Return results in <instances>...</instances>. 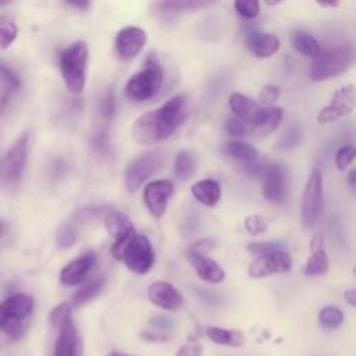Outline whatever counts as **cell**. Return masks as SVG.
<instances>
[{
  "instance_id": "obj_1",
  "label": "cell",
  "mask_w": 356,
  "mask_h": 356,
  "mask_svg": "<svg viewBox=\"0 0 356 356\" xmlns=\"http://www.w3.org/2000/svg\"><path fill=\"white\" fill-rule=\"evenodd\" d=\"M189 103L185 95H175L159 108L150 110L136 118L132 136L138 143L153 145L167 139L188 118Z\"/></svg>"
},
{
  "instance_id": "obj_2",
  "label": "cell",
  "mask_w": 356,
  "mask_h": 356,
  "mask_svg": "<svg viewBox=\"0 0 356 356\" xmlns=\"http://www.w3.org/2000/svg\"><path fill=\"white\" fill-rule=\"evenodd\" d=\"M33 312V299L26 293H14L0 303V331L11 339H19L28 330Z\"/></svg>"
},
{
  "instance_id": "obj_3",
  "label": "cell",
  "mask_w": 356,
  "mask_h": 356,
  "mask_svg": "<svg viewBox=\"0 0 356 356\" xmlns=\"http://www.w3.org/2000/svg\"><path fill=\"white\" fill-rule=\"evenodd\" d=\"M50 323L57 330L54 356H83L82 339L67 303H61L53 309Z\"/></svg>"
},
{
  "instance_id": "obj_4",
  "label": "cell",
  "mask_w": 356,
  "mask_h": 356,
  "mask_svg": "<svg viewBox=\"0 0 356 356\" xmlns=\"http://www.w3.org/2000/svg\"><path fill=\"white\" fill-rule=\"evenodd\" d=\"M88 46L78 40L65 47L60 54V71L67 89L71 93H81L85 88Z\"/></svg>"
},
{
  "instance_id": "obj_5",
  "label": "cell",
  "mask_w": 356,
  "mask_h": 356,
  "mask_svg": "<svg viewBox=\"0 0 356 356\" xmlns=\"http://www.w3.org/2000/svg\"><path fill=\"white\" fill-rule=\"evenodd\" d=\"M163 70L154 54H150L143 68L132 75L125 85V95L132 102H145L152 99L163 85Z\"/></svg>"
},
{
  "instance_id": "obj_6",
  "label": "cell",
  "mask_w": 356,
  "mask_h": 356,
  "mask_svg": "<svg viewBox=\"0 0 356 356\" xmlns=\"http://www.w3.org/2000/svg\"><path fill=\"white\" fill-rule=\"evenodd\" d=\"M29 150V134L24 132L0 160V186L15 191L24 177Z\"/></svg>"
},
{
  "instance_id": "obj_7",
  "label": "cell",
  "mask_w": 356,
  "mask_h": 356,
  "mask_svg": "<svg viewBox=\"0 0 356 356\" xmlns=\"http://www.w3.org/2000/svg\"><path fill=\"white\" fill-rule=\"evenodd\" d=\"M352 64V50L349 47H334L313 61L309 75L313 81L320 82L345 72Z\"/></svg>"
},
{
  "instance_id": "obj_8",
  "label": "cell",
  "mask_w": 356,
  "mask_h": 356,
  "mask_svg": "<svg viewBox=\"0 0 356 356\" xmlns=\"http://www.w3.org/2000/svg\"><path fill=\"white\" fill-rule=\"evenodd\" d=\"M121 260L131 271L146 274L154 263V253L149 239L145 235H135L124 249Z\"/></svg>"
},
{
  "instance_id": "obj_9",
  "label": "cell",
  "mask_w": 356,
  "mask_h": 356,
  "mask_svg": "<svg viewBox=\"0 0 356 356\" xmlns=\"http://www.w3.org/2000/svg\"><path fill=\"white\" fill-rule=\"evenodd\" d=\"M323 204V178L318 168H314L307 179L303 200H302V220L306 227H313L320 214Z\"/></svg>"
},
{
  "instance_id": "obj_10",
  "label": "cell",
  "mask_w": 356,
  "mask_h": 356,
  "mask_svg": "<svg viewBox=\"0 0 356 356\" xmlns=\"http://www.w3.org/2000/svg\"><path fill=\"white\" fill-rule=\"evenodd\" d=\"M104 227L110 236L114 238V245L111 248V253L117 260H121L124 249L135 236V228L124 213L110 211L104 217Z\"/></svg>"
},
{
  "instance_id": "obj_11",
  "label": "cell",
  "mask_w": 356,
  "mask_h": 356,
  "mask_svg": "<svg viewBox=\"0 0 356 356\" xmlns=\"http://www.w3.org/2000/svg\"><path fill=\"white\" fill-rule=\"evenodd\" d=\"M161 157L159 152H146L135 157L127 167L125 185L129 192H135L160 165Z\"/></svg>"
},
{
  "instance_id": "obj_12",
  "label": "cell",
  "mask_w": 356,
  "mask_h": 356,
  "mask_svg": "<svg viewBox=\"0 0 356 356\" xmlns=\"http://www.w3.org/2000/svg\"><path fill=\"white\" fill-rule=\"evenodd\" d=\"M355 108V86L346 85L335 90L330 103L320 110L317 120L321 124L335 121L343 115H348Z\"/></svg>"
},
{
  "instance_id": "obj_13",
  "label": "cell",
  "mask_w": 356,
  "mask_h": 356,
  "mask_svg": "<svg viewBox=\"0 0 356 356\" xmlns=\"http://www.w3.org/2000/svg\"><path fill=\"white\" fill-rule=\"evenodd\" d=\"M261 192L263 197L271 203H282L286 196V174L285 168L273 163L263 170Z\"/></svg>"
},
{
  "instance_id": "obj_14",
  "label": "cell",
  "mask_w": 356,
  "mask_h": 356,
  "mask_svg": "<svg viewBox=\"0 0 356 356\" xmlns=\"http://www.w3.org/2000/svg\"><path fill=\"white\" fill-rule=\"evenodd\" d=\"M291 267L292 259L289 253L284 250H277L254 259L249 266V275L253 278H260L277 273H286L291 270Z\"/></svg>"
},
{
  "instance_id": "obj_15",
  "label": "cell",
  "mask_w": 356,
  "mask_h": 356,
  "mask_svg": "<svg viewBox=\"0 0 356 356\" xmlns=\"http://www.w3.org/2000/svg\"><path fill=\"white\" fill-rule=\"evenodd\" d=\"M172 191H174V186L167 179H156L149 182L145 186L143 200L153 217L160 218L164 214L168 199L172 195Z\"/></svg>"
},
{
  "instance_id": "obj_16",
  "label": "cell",
  "mask_w": 356,
  "mask_h": 356,
  "mask_svg": "<svg viewBox=\"0 0 356 356\" xmlns=\"http://www.w3.org/2000/svg\"><path fill=\"white\" fill-rule=\"evenodd\" d=\"M146 43V32L138 26H127L115 36V51L122 60H131L140 53Z\"/></svg>"
},
{
  "instance_id": "obj_17",
  "label": "cell",
  "mask_w": 356,
  "mask_h": 356,
  "mask_svg": "<svg viewBox=\"0 0 356 356\" xmlns=\"http://www.w3.org/2000/svg\"><path fill=\"white\" fill-rule=\"evenodd\" d=\"M22 86L21 76L7 63L0 61V117L8 110Z\"/></svg>"
},
{
  "instance_id": "obj_18",
  "label": "cell",
  "mask_w": 356,
  "mask_h": 356,
  "mask_svg": "<svg viewBox=\"0 0 356 356\" xmlns=\"http://www.w3.org/2000/svg\"><path fill=\"white\" fill-rule=\"evenodd\" d=\"M96 261V254L93 252H88L81 254L79 257L70 261L60 273V282L65 286L78 285L85 280V277L92 270Z\"/></svg>"
},
{
  "instance_id": "obj_19",
  "label": "cell",
  "mask_w": 356,
  "mask_h": 356,
  "mask_svg": "<svg viewBox=\"0 0 356 356\" xmlns=\"http://www.w3.org/2000/svg\"><path fill=\"white\" fill-rule=\"evenodd\" d=\"M147 295L152 303L164 310H175L182 303L181 293L171 284L164 281L153 282L149 286Z\"/></svg>"
},
{
  "instance_id": "obj_20",
  "label": "cell",
  "mask_w": 356,
  "mask_h": 356,
  "mask_svg": "<svg viewBox=\"0 0 356 356\" xmlns=\"http://www.w3.org/2000/svg\"><path fill=\"white\" fill-rule=\"evenodd\" d=\"M310 256L305 266L306 275H323L328 271V257L324 249V235L316 232L310 239Z\"/></svg>"
},
{
  "instance_id": "obj_21",
  "label": "cell",
  "mask_w": 356,
  "mask_h": 356,
  "mask_svg": "<svg viewBox=\"0 0 356 356\" xmlns=\"http://www.w3.org/2000/svg\"><path fill=\"white\" fill-rule=\"evenodd\" d=\"M186 256H188L189 263L193 266L195 271L197 273V275L202 280H204L207 282H213V284L224 280V277H225L224 270L213 259L207 257L206 254L196 253L192 250H188Z\"/></svg>"
},
{
  "instance_id": "obj_22",
  "label": "cell",
  "mask_w": 356,
  "mask_h": 356,
  "mask_svg": "<svg viewBox=\"0 0 356 356\" xmlns=\"http://www.w3.org/2000/svg\"><path fill=\"white\" fill-rule=\"evenodd\" d=\"M248 46L256 57L267 58L277 53L280 49V40L273 33L252 32L248 36Z\"/></svg>"
},
{
  "instance_id": "obj_23",
  "label": "cell",
  "mask_w": 356,
  "mask_h": 356,
  "mask_svg": "<svg viewBox=\"0 0 356 356\" xmlns=\"http://www.w3.org/2000/svg\"><path fill=\"white\" fill-rule=\"evenodd\" d=\"M229 107L239 121H242L243 124H250V125L253 124V121L256 120V117L261 108L250 97L243 96L242 93H238V92L231 93Z\"/></svg>"
},
{
  "instance_id": "obj_24",
  "label": "cell",
  "mask_w": 356,
  "mask_h": 356,
  "mask_svg": "<svg viewBox=\"0 0 356 356\" xmlns=\"http://www.w3.org/2000/svg\"><path fill=\"white\" fill-rule=\"evenodd\" d=\"M192 195L204 206H214L221 197V188L214 179H200L191 186Z\"/></svg>"
},
{
  "instance_id": "obj_25",
  "label": "cell",
  "mask_w": 356,
  "mask_h": 356,
  "mask_svg": "<svg viewBox=\"0 0 356 356\" xmlns=\"http://www.w3.org/2000/svg\"><path fill=\"white\" fill-rule=\"evenodd\" d=\"M282 108L280 107H266V108H260L256 120L253 121L252 127L263 135L271 134L273 131H275L280 125V122L282 121Z\"/></svg>"
},
{
  "instance_id": "obj_26",
  "label": "cell",
  "mask_w": 356,
  "mask_h": 356,
  "mask_svg": "<svg viewBox=\"0 0 356 356\" xmlns=\"http://www.w3.org/2000/svg\"><path fill=\"white\" fill-rule=\"evenodd\" d=\"M222 152L225 154H228L229 157H232L234 160L245 164L246 167L256 164L257 157H259L257 150L252 145L239 142V140H232V142L225 143L222 147Z\"/></svg>"
},
{
  "instance_id": "obj_27",
  "label": "cell",
  "mask_w": 356,
  "mask_h": 356,
  "mask_svg": "<svg viewBox=\"0 0 356 356\" xmlns=\"http://www.w3.org/2000/svg\"><path fill=\"white\" fill-rule=\"evenodd\" d=\"M292 44H293V47L299 53H302V54H305L307 57L316 58V57H318L321 54L320 43L307 32H302L300 31V32L293 33Z\"/></svg>"
},
{
  "instance_id": "obj_28",
  "label": "cell",
  "mask_w": 356,
  "mask_h": 356,
  "mask_svg": "<svg viewBox=\"0 0 356 356\" xmlns=\"http://www.w3.org/2000/svg\"><path fill=\"white\" fill-rule=\"evenodd\" d=\"M207 337L213 342L218 345H227V346H241L245 342V338L239 331L225 330L220 327H209Z\"/></svg>"
},
{
  "instance_id": "obj_29",
  "label": "cell",
  "mask_w": 356,
  "mask_h": 356,
  "mask_svg": "<svg viewBox=\"0 0 356 356\" xmlns=\"http://www.w3.org/2000/svg\"><path fill=\"white\" fill-rule=\"evenodd\" d=\"M104 284H106V280L103 277L92 280L90 282H88L86 285H83L81 289L75 292V295L72 296V305L82 306L88 303L102 292V289L104 288Z\"/></svg>"
},
{
  "instance_id": "obj_30",
  "label": "cell",
  "mask_w": 356,
  "mask_h": 356,
  "mask_svg": "<svg viewBox=\"0 0 356 356\" xmlns=\"http://www.w3.org/2000/svg\"><path fill=\"white\" fill-rule=\"evenodd\" d=\"M193 171H195V156L189 150L178 152L174 161L175 177L181 181H185L192 177Z\"/></svg>"
},
{
  "instance_id": "obj_31",
  "label": "cell",
  "mask_w": 356,
  "mask_h": 356,
  "mask_svg": "<svg viewBox=\"0 0 356 356\" xmlns=\"http://www.w3.org/2000/svg\"><path fill=\"white\" fill-rule=\"evenodd\" d=\"M18 28L8 13H0V49H8L17 39Z\"/></svg>"
},
{
  "instance_id": "obj_32",
  "label": "cell",
  "mask_w": 356,
  "mask_h": 356,
  "mask_svg": "<svg viewBox=\"0 0 356 356\" xmlns=\"http://www.w3.org/2000/svg\"><path fill=\"white\" fill-rule=\"evenodd\" d=\"M318 320L321 323L323 327L325 328H337L342 324L343 321V314L342 312L338 309V307H334V306H327L324 307L320 314H318Z\"/></svg>"
},
{
  "instance_id": "obj_33",
  "label": "cell",
  "mask_w": 356,
  "mask_h": 356,
  "mask_svg": "<svg viewBox=\"0 0 356 356\" xmlns=\"http://www.w3.org/2000/svg\"><path fill=\"white\" fill-rule=\"evenodd\" d=\"M76 241V231L71 224H64L58 227L56 232V243L60 249L71 248Z\"/></svg>"
},
{
  "instance_id": "obj_34",
  "label": "cell",
  "mask_w": 356,
  "mask_h": 356,
  "mask_svg": "<svg viewBox=\"0 0 356 356\" xmlns=\"http://www.w3.org/2000/svg\"><path fill=\"white\" fill-rule=\"evenodd\" d=\"M210 1H164V3H159L157 7L161 8L163 11H181V10H196V8H202L206 6H210Z\"/></svg>"
},
{
  "instance_id": "obj_35",
  "label": "cell",
  "mask_w": 356,
  "mask_h": 356,
  "mask_svg": "<svg viewBox=\"0 0 356 356\" xmlns=\"http://www.w3.org/2000/svg\"><path fill=\"white\" fill-rule=\"evenodd\" d=\"M277 250H282V245L278 242H252L248 245V252L259 257L270 254Z\"/></svg>"
},
{
  "instance_id": "obj_36",
  "label": "cell",
  "mask_w": 356,
  "mask_h": 356,
  "mask_svg": "<svg viewBox=\"0 0 356 356\" xmlns=\"http://www.w3.org/2000/svg\"><path fill=\"white\" fill-rule=\"evenodd\" d=\"M234 6H235V10L238 11V14L245 18H254V17H257V14L260 11V4L256 0L235 1Z\"/></svg>"
},
{
  "instance_id": "obj_37",
  "label": "cell",
  "mask_w": 356,
  "mask_h": 356,
  "mask_svg": "<svg viewBox=\"0 0 356 356\" xmlns=\"http://www.w3.org/2000/svg\"><path fill=\"white\" fill-rule=\"evenodd\" d=\"M356 156V152H355V147L352 145H345L342 146L337 154H335V164L339 170H345L355 159Z\"/></svg>"
},
{
  "instance_id": "obj_38",
  "label": "cell",
  "mask_w": 356,
  "mask_h": 356,
  "mask_svg": "<svg viewBox=\"0 0 356 356\" xmlns=\"http://www.w3.org/2000/svg\"><path fill=\"white\" fill-rule=\"evenodd\" d=\"M243 225L246 228V231L252 235H259V234H263L267 231V222L264 221L263 217L260 216H248L243 221Z\"/></svg>"
},
{
  "instance_id": "obj_39",
  "label": "cell",
  "mask_w": 356,
  "mask_h": 356,
  "mask_svg": "<svg viewBox=\"0 0 356 356\" xmlns=\"http://www.w3.org/2000/svg\"><path fill=\"white\" fill-rule=\"evenodd\" d=\"M99 114H100V118L108 124L113 118V114H114V96L111 92H107L102 102H100V106H99Z\"/></svg>"
},
{
  "instance_id": "obj_40",
  "label": "cell",
  "mask_w": 356,
  "mask_h": 356,
  "mask_svg": "<svg viewBox=\"0 0 356 356\" xmlns=\"http://www.w3.org/2000/svg\"><path fill=\"white\" fill-rule=\"evenodd\" d=\"M281 95V89L277 85H266L263 86L260 95H259V100L263 104H271L274 103Z\"/></svg>"
},
{
  "instance_id": "obj_41",
  "label": "cell",
  "mask_w": 356,
  "mask_h": 356,
  "mask_svg": "<svg viewBox=\"0 0 356 356\" xmlns=\"http://www.w3.org/2000/svg\"><path fill=\"white\" fill-rule=\"evenodd\" d=\"M150 325H152V331L165 335V331H170V330L172 328L174 323H172V320H171L170 317H167V316H157V317H153V318H152Z\"/></svg>"
},
{
  "instance_id": "obj_42",
  "label": "cell",
  "mask_w": 356,
  "mask_h": 356,
  "mask_svg": "<svg viewBox=\"0 0 356 356\" xmlns=\"http://www.w3.org/2000/svg\"><path fill=\"white\" fill-rule=\"evenodd\" d=\"M224 128H225L227 134L231 135V136H242L246 132V125L242 121H239L238 118H234V117L227 120Z\"/></svg>"
},
{
  "instance_id": "obj_43",
  "label": "cell",
  "mask_w": 356,
  "mask_h": 356,
  "mask_svg": "<svg viewBox=\"0 0 356 356\" xmlns=\"http://www.w3.org/2000/svg\"><path fill=\"white\" fill-rule=\"evenodd\" d=\"M202 348L197 343H185L179 348L177 356H200Z\"/></svg>"
},
{
  "instance_id": "obj_44",
  "label": "cell",
  "mask_w": 356,
  "mask_h": 356,
  "mask_svg": "<svg viewBox=\"0 0 356 356\" xmlns=\"http://www.w3.org/2000/svg\"><path fill=\"white\" fill-rule=\"evenodd\" d=\"M99 214H102V209H99V207H97V209L90 207V209H85V210L78 211L75 217H76V220L86 222V221H90L92 218H95V217L99 216Z\"/></svg>"
},
{
  "instance_id": "obj_45",
  "label": "cell",
  "mask_w": 356,
  "mask_h": 356,
  "mask_svg": "<svg viewBox=\"0 0 356 356\" xmlns=\"http://www.w3.org/2000/svg\"><path fill=\"white\" fill-rule=\"evenodd\" d=\"M211 246H213V242H211L210 239H202V241H197V242L192 243L188 250H192V252L204 254L207 250L211 249Z\"/></svg>"
},
{
  "instance_id": "obj_46",
  "label": "cell",
  "mask_w": 356,
  "mask_h": 356,
  "mask_svg": "<svg viewBox=\"0 0 356 356\" xmlns=\"http://www.w3.org/2000/svg\"><path fill=\"white\" fill-rule=\"evenodd\" d=\"M65 170V164L61 160H56L53 161L50 171H51V177H60V174Z\"/></svg>"
},
{
  "instance_id": "obj_47",
  "label": "cell",
  "mask_w": 356,
  "mask_h": 356,
  "mask_svg": "<svg viewBox=\"0 0 356 356\" xmlns=\"http://www.w3.org/2000/svg\"><path fill=\"white\" fill-rule=\"evenodd\" d=\"M343 295H345V299L348 300V303H349L350 306H356V291L349 289V291H346Z\"/></svg>"
},
{
  "instance_id": "obj_48",
  "label": "cell",
  "mask_w": 356,
  "mask_h": 356,
  "mask_svg": "<svg viewBox=\"0 0 356 356\" xmlns=\"http://www.w3.org/2000/svg\"><path fill=\"white\" fill-rule=\"evenodd\" d=\"M68 4L75 7V8H79V10H85V8H88L90 6L89 1H70Z\"/></svg>"
},
{
  "instance_id": "obj_49",
  "label": "cell",
  "mask_w": 356,
  "mask_h": 356,
  "mask_svg": "<svg viewBox=\"0 0 356 356\" xmlns=\"http://www.w3.org/2000/svg\"><path fill=\"white\" fill-rule=\"evenodd\" d=\"M7 231H8V224H7V221H4V220L0 218V239L7 234Z\"/></svg>"
},
{
  "instance_id": "obj_50",
  "label": "cell",
  "mask_w": 356,
  "mask_h": 356,
  "mask_svg": "<svg viewBox=\"0 0 356 356\" xmlns=\"http://www.w3.org/2000/svg\"><path fill=\"white\" fill-rule=\"evenodd\" d=\"M355 175H356V171L352 170V171L349 172V184H350V188H355V186H356V178H355Z\"/></svg>"
},
{
  "instance_id": "obj_51",
  "label": "cell",
  "mask_w": 356,
  "mask_h": 356,
  "mask_svg": "<svg viewBox=\"0 0 356 356\" xmlns=\"http://www.w3.org/2000/svg\"><path fill=\"white\" fill-rule=\"evenodd\" d=\"M317 4L321 7H335L338 6V1H317Z\"/></svg>"
},
{
  "instance_id": "obj_52",
  "label": "cell",
  "mask_w": 356,
  "mask_h": 356,
  "mask_svg": "<svg viewBox=\"0 0 356 356\" xmlns=\"http://www.w3.org/2000/svg\"><path fill=\"white\" fill-rule=\"evenodd\" d=\"M107 356H131V355H127V353H121V352H111V353H108Z\"/></svg>"
}]
</instances>
